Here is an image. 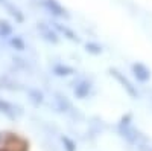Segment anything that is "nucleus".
<instances>
[{
	"label": "nucleus",
	"instance_id": "obj_1",
	"mask_svg": "<svg viewBox=\"0 0 152 151\" xmlns=\"http://www.w3.org/2000/svg\"><path fill=\"white\" fill-rule=\"evenodd\" d=\"M43 5L49 9V11H52L53 14H56V15H66V11L62 9L55 0H43Z\"/></svg>",
	"mask_w": 152,
	"mask_h": 151
},
{
	"label": "nucleus",
	"instance_id": "obj_2",
	"mask_svg": "<svg viewBox=\"0 0 152 151\" xmlns=\"http://www.w3.org/2000/svg\"><path fill=\"white\" fill-rule=\"evenodd\" d=\"M132 69H134L135 77H137L138 80H142V81H148V80H149V70H148L145 66H142V64H134Z\"/></svg>",
	"mask_w": 152,
	"mask_h": 151
},
{
	"label": "nucleus",
	"instance_id": "obj_3",
	"mask_svg": "<svg viewBox=\"0 0 152 151\" xmlns=\"http://www.w3.org/2000/svg\"><path fill=\"white\" fill-rule=\"evenodd\" d=\"M38 31H40L43 35H44V38L46 40H49V41H53V43H56L58 41V38H56V35L50 31L47 26H44V24H38Z\"/></svg>",
	"mask_w": 152,
	"mask_h": 151
},
{
	"label": "nucleus",
	"instance_id": "obj_4",
	"mask_svg": "<svg viewBox=\"0 0 152 151\" xmlns=\"http://www.w3.org/2000/svg\"><path fill=\"white\" fill-rule=\"evenodd\" d=\"M88 92H90V84H87V82L79 84V85L75 89L76 96H79V98H85V96L88 95Z\"/></svg>",
	"mask_w": 152,
	"mask_h": 151
},
{
	"label": "nucleus",
	"instance_id": "obj_5",
	"mask_svg": "<svg viewBox=\"0 0 152 151\" xmlns=\"http://www.w3.org/2000/svg\"><path fill=\"white\" fill-rule=\"evenodd\" d=\"M113 75H114V77H116V78H117V80H119V81L123 84V87H126V90H128V92H129L132 96H135V95H137V93H135V90L132 89V85L129 84V81H128V80H125V78L122 77V75H119L117 72H113Z\"/></svg>",
	"mask_w": 152,
	"mask_h": 151
},
{
	"label": "nucleus",
	"instance_id": "obj_6",
	"mask_svg": "<svg viewBox=\"0 0 152 151\" xmlns=\"http://www.w3.org/2000/svg\"><path fill=\"white\" fill-rule=\"evenodd\" d=\"M0 111H3L5 115L14 118V107H12L11 104H8L6 101H2V99H0Z\"/></svg>",
	"mask_w": 152,
	"mask_h": 151
},
{
	"label": "nucleus",
	"instance_id": "obj_7",
	"mask_svg": "<svg viewBox=\"0 0 152 151\" xmlns=\"http://www.w3.org/2000/svg\"><path fill=\"white\" fill-rule=\"evenodd\" d=\"M73 70L70 69V67H66V66H56L55 67V73L56 75H61V77H62V75H70Z\"/></svg>",
	"mask_w": 152,
	"mask_h": 151
},
{
	"label": "nucleus",
	"instance_id": "obj_8",
	"mask_svg": "<svg viewBox=\"0 0 152 151\" xmlns=\"http://www.w3.org/2000/svg\"><path fill=\"white\" fill-rule=\"evenodd\" d=\"M56 28H58L61 32H64V34L69 37L70 40H76V41H78V38H76V35H75V34H73L70 29H67V28H64V26H61V24H58V23H56Z\"/></svg>",
	"mask_w": 152,
	"mask_h": 151
},
{
	"label": "nucleus",
	"instance_id": "obj_9",
	"mask_svg": "<svg viewBox=\"0 0 152 151\" xmlns=\"http://www.w3.org/2000/svg\"><path fill=\"white\" fill-rule=\"evenodd\" d=\"M11 44L14 46V47H17L18 50H23L24 49V43H23V40L20 38V37H14V38L11 40Z\"/></svg>",
	"mask_w": 152,
	"mask_h": 151
},
{
	"label": "nucleus",
	"instance_id": "obj_10",
	"mask_svg": "<svg viewBox=\"0 0 152 151\" xmlns=\"http://www.w3.org/2000/svg\"><path fill=\"white\" fill-rule=\"evenodd\" d=\"M0 32H2L3 37H8L11 34V26L6 21H0Z\"/></svg>",
	"mask_w": 152,
	"mask_h": 151
},
{
	"label": "nucleus",
	"instance_id": "obj_11",
	"mask_svg": "<svg viewBox=\"0 0 152 151\" xmlns=\"http://www.w3.org/2000/svg\"><path fill=\"white\" fill-rule=\"evenodd\" d=\"M87 50H90V52H93V54H100V47L96 46V44H91V43L87 44Z\"/></svg>",
	"mask_w": 152,
	"mask_h": 151
},
{
	"label": "nucleus",
	"instance_id": "obj_12",
	"mask_svg": "<svg viewBox=\"0 0 152 151\" xmlns=\"http://www.w3.org/2000/svg\"><path fill=\"white\" fill-rule=\"evenodd\" d=\"M62 142H64V144L67 145V151H75V145H73V142H72V141H69L67 137H62Z\"/></svg>",
	"mask_w": 152,
	"mask_h": 151
}]
</instances>
